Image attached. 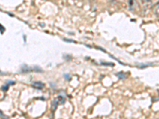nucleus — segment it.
<instances>
[{"label":"nucleus","instance_id":"f03ea898","mask_svg":"<svg viewBox=\"0 0 159 119\" xmlns=\"http://www.w3.org/2000/svg\"><path fill=\"white\" fill-rule=\"evenodd\" d=\"M32 86L34 87V88H36V89H42V88L45 87V85H44L43 83H41V82H39V81H38V82H34V83H33V84H32Z\"/></svg>","mask_w":159,"mask_h":119},{"label":"nucleus","instance_id":"20e7f679","mask_svg":"<svg viewBox=\"0 0 159 119\" xmlns=\"http://www.w3.org/2000/svg\"><path fill=\"white\" fill-rule=\"evenodd\" d=\"M117 76H118L120 79H125L126 78V76L124 74H123V72H120V73H118V74H117Z\"/></svg>","mask_w":159,"mask_h":119},{"label":"nucleus","instance_id":"7ed1b4c3","mask_svg":"<svg viewBox=\"0 0 159 119\" xmlns=\"http://www.w3.org/2000/svg\"><path fill=\"white\" fill-rule=\"evenodd\" d=\"M154 11L155 14L159 17V2L155 5L154 8Z\"/></svg>","mask_w":159,"mask_h":119},{"label":"nucleus","instance_id":"f257e3e1","mask_svg":"<svg viewBox=\"0 0 159 119\" xmlns=\"http://www.w3.org/2000/svg\"><path fill=\"white\" fill-rule=\"evenodd\" d=\"M64 103V98H63L62 96H59L57 97V99H55L54 101H53V105L55 104V106L53 108H54V110L57 108V106L59 105V104H63Z\"/></svg>","mask_w":159,"mask_h":119}]
</instances>
